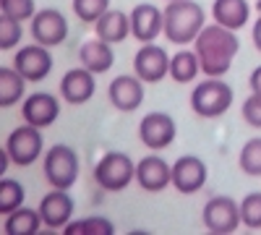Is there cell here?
I'll use <instances>...</instances> for the list:
<instances>
[{"instance_id":"obj_22","label":"cell","mask_w":261,"mask_h":235,"mask_svg":"<svg viewBox=\"0 0 261 235\" xmlns=\"http://www.w3.org/2000/svg\"><path fill=\"white\" fill-rule=\"evenodd\" d=\"M27 92V79L21 76L13 66H0V108H13L24 102Z\"/></svg>"},{"instance_id":"obj_23","label":"cell","mask_w":261,"mask_h":235,"mask_svg":"<svg viewBox=\"0 0 261 235\" xmlns=\"http://www.w3.org/2000/svg\"><path fill=\"white\" fill-rule=\"evenodd\" d=\"M201 71V63L196 50H178L170 58V79L175 84H191Z\"/></svg>"},{"instance_id":"obj_5","label":"cell","mask_w":261,"mask_h":235,"mask_svg":"<svg viewBox=\"0 0 261 235\" xmlns=\"http://www.w3.org/2000/svg\"><path fill=\"white\" fill-rule=\"evenodd\" d=\"M79 154L68 144H55L45 152V178L53 188H71L79 180Z\"/></svg>"},{"instance_id":"obj_18","label":"cell","mask_w":261,"mask_h":235,"mask_svg":"<svg viewBox=\"0 0 261 235\" xmlns=\"http://www.w3.org/2000/svg\"><path fill=\"white\" fill-rule=\"evenodd\" d=\"M165 32V13L151 6V3H139L130 11V34H134L141 45L144 42H154Z\"/></svg>"},{"instance_id":"obj_13","label":"cell","mask_w":261,"mask_h":235,"mask_svg":"<svg viewBox=\"0 0 261 235\" xmlns=\"http://www.w3.org/2000/svg\"><path fill=\"white\" fill-rule=\"evenodd\" d=\"M73 199L68 194V188H53L50 194L39 201V215H42V222H45L50 230H63L73 220Z\"/></svg>"},{"instance_id":"obj_20","label":"cell","mask_w":261,"mask_h":235,"mask_svg":"<svg viewBox=\"0 0 261 235\" xmlns=\"http://www.w3.org/2000/svg\"><path fill=\"white\" fill-rule=\"evenodd\" d=\"M212 16H214L217 24L238 32V29H243L248 24L251 6H248V0H214Z\"/></svg>"},{"instance_id":"obj_36","label":"cell","mask_w":261,"mask_h":235,"mask_svg":"<svg viewBox=\"0 0 261 235\" xmlns=\"http://www.w3.org/2000/svg\"><path fill=\"white\" fill-rule=\"evenodd\" d=\"M256 11H258V13H261V0H258V3H256Z\"/></svg>"},{"instance_id":"obj_9","label":"cell","mask_w":261,"mask_h":235,"mask_svg":"<svg viewBox=\"0 0 261 235\" xmlns=\"http://www.w3.org/2000/svg\"><path fill=\"white\" fill-rule=\"evenodd\" d=\"M13 68L24 76L27 81L37 84V81H45L53 71V55H50V47L39 45H24L18 47L16 55H13Z\"/></svg>"},{"instance_id":"obj_25","label":"cell","mask_w":261,"mask_h":235,"mask_svg":"<svg viewBox=\"0 0 261 235\" xmlns=\"http://www.w3.org/2000/svg\"><path fill=\"white\" fill-rule=\"evenodd\" d=\"M63 230L65 235H110L115 232V225L107 217H84V220H71Z\"/></svg>"},{"instance_id":"obj_16","label":"cell","mask_w":261,"mask_h":235,"mask_svg":"<svg viewBox=\"0 0 261 235\" xmlns=\"http://www.w3.org/2000/svg\"><path fill=\"white\" fill-rule=\"evenodd\" d=\"M107 97H110L113 108L120 110V113H130L141 108L144 102V81L134 73H123L118 79H113V84L107 87Z\"/></svg>"},{"instance_id":"obj_14","label":"cell","mask_w":261,"mask_h":235,"mask_svg":"<svg viewBox=\"0 0 261 235\" xmlns=\"http://www.w3.org/2000/svg\"><path fill=\"white\" fill-rule=\"evenodd\" d=\"M58 115H60V102L50 92H34L21 102V118L29 125L47 128L58 120Z\"/></svg>"},{"instance_id":"obj_26","label":"cell","mask_w":261,"mask_h":235,"mask_svg":"<svg viewBox=\"0 0 261 235\" xmlns=\"http://www.w3.org/2000/svg\"><path fill=\"white\" fill-rule=\"evenodd\" d=\"M24 196L27 191L18 180L13 178H0V215H11L18 206H24Z\"/></svg>"},{"instance_id":"obj_28","label":"cell","mask_w":261,"mask_h":235,"mask_svg":"<svg viewBox=\"0 0 261 235\" xmlns=\"http://www.w3.org/2000/svg\"><path fill=\"white\" fill-rule=\"evenodd\" d=\"M107 11H110V0H73V13L84 24H97Z\"/></svg>"},{"instance_id":"obj_3","label":"cell","mask_w":261,"mask_h":235,"mask_svg":"<svg viewBox=\"0 0 261 235\" xmlns=\"http://www.w3.org/2000/svg\"><path fill=\"white\" fill-rule=\"evenodd\" d=\"M232 87L222 81V76H209L206 81H199V87L191 92V110L199 118H220L232 108Z\"/></svg>"},{"instance_id":"obj_24","label":"cell","mask_w":261,"mask_h":235,"mask_svg":"<svg viewBox=\"0 0 261 235\" xmlns=\"http://www.w3.org/2000/svg\"><path fill=\"white\" fill-rule=\"evenodd\" d=\"M42 225V215L39 209H29V206H18L16 212H11L6 220V232L8 235H34Z\"/></svg>"},{"instance_id":"obj_6","label":"cell","mask_w":261,"mask_h":235,"mask_svg":"<svg viewBox=\"0 0 261 235\" xmlns=\"http://www.w3.org/2000/svg\"><path fill=\"white\" fill-rule=\"evenodd\" d=\"M42 149H45V141H42V134L37 125H18L8 134L6 139V152L11 157V165L18 167H29L42 157Z\"/></svg>"},{"instance_id":"obj_12","label":"cell","mask_w":261,"mask_h":235,"mask_svg":"<svg viewBox=\"0 0 261 235\" xmlns=\"http://www.w3.org/2000/svg\"><path fill=\"white\" fill-rule=\"evenodd\" d=\"M206 178H209V170L204 160H199L196 154H183L172 165V186H175L178 194H196V191H201Z\"/></svg>"},{"instance_id":"obj_15","label":"cell","mask_w":261,"mask_h":235,"mask_svg":"<svg viewBox=\"0 0 261 235\" xmlns=\"http://www.w3.org/2000/svg\"><path fill=\"white\" fill-rule=\"evenodd\" d=\"M136 183L149 194H160L172 186V165H167L160 154H146L136 162Z\"/></svg>"},{"instance_id":"obj_2","label":"cell","mask_w":261,"mask_h":235,"mask_svg":"<svg viewBox=\"0 0 261 235\" xmlns=\"http://www.w3.org/2000/svg\"><path fill=\"white\" fill-rule=\"evenodd\" d=\"M165 13V37L172 45H193V39L206 27V13L193 0H172Z\"/></svg>"},{"instance_id":"obj_8","label":"cell","mask_w":261,"mask_h":235,"mask_svg":"<svg viewBox=\"0 0 261 235\" xmlns=\"http://www.w3.org/2000/svg\"><path fill=\"white\" fill-rule=\"evenodd\" d=\"M175 120H172L170 113H146L139 123V139L146 149H151V152H160V149H167L172 141H175Z\"/></svg>"},{"instance_id":"obj_34","label":"cell","mask_w":261,"mask_h":235,"mask_svg":"<svg viewBox=\"0 0 261 235\" xmlns=\"http://www.w3.org/2000/svg\"><path fill=\"white\" fill-rule=\"evenodd\" d=\"M251 37H253V45H256V50L261 53V13H258L256 24H253V32H251Z\"/></svg>"},{"instance_id":"obj_4","label":"cell","mask_w":261,"mask_h":235,"mask_svg":"<svg viewBox=\"0 0 261 235\" xmlns=\"http://www.w3.org/2000/svg\"><path fill=\"white\" fill-rule=\"evenodd\" d=\"M136 178V165L125 152H107L99 157V162L94 165V183L102 191H125Z\"/></svg>"},{"instance_id":"obj_35","label":"cell","mask_w":261,"mask_h":235,"mask_svg":"<svg viewBox=\"0 0 261 235\" xmlns=\"http://www.w3.org/2000/svg\"><path fill=\"white\" fill-rule=\"evenodd\" d=\"M8 165H11V157H8V152H6V146H0V178H6Z\"/></svg>"},{"instance_id":"obj_32","label":"cell","mask_w":261,"mask_h":235,"mask_svg":"<svg viewBox=\"0 0 261 235\" xmlns=\"http://www.w3.org/2000/svg\"><path fill=\"white\" fill-rule=\"evenodd\" d=\"M243 120L251 128H261V94L251 92V97L243 102Z\"/></svg>"},{"instance_id":"obj_10","label":"cell","mask_w":261,"mask_h":235,"mask_svg":"<svg viewBox=\"0 0 261 235\" xmlns=\"http://www.w3.org/2000/svg\"><path fill=\"white\" fill-rule=\"evenodd\" d=\"M68 37V21L58 8H42L32 16V39L45 47H58Z\"/></svg>"},{"instance_id":"obj_29","label":"cell","mask_w":261,"mask_h":235,"mask_svg":"<svg viewBox=\"0 0 261 235\" xmlns=\"http://www.w3.org/2000/svg\"><path fill=\"white\" fill-rule=\"evenodd\" d=\"M21 37H24V27H21V21L0 13V50H13L18 47Z\"/></svg>"},{"instance_id":"obj_31","label":"cell","mask_w":261,"mask_h":235,"mask_svg":"<svg viewBox=\"0 0 261 235\" xmlns=\"http://www.w3.org/2000/svg\"><path fill=\"white\" fill-rule=\"evenodd\" d=\"M0 13H6L16 21H29L34 11V0H0Z\"/></svg>"},{"instance_id":"obj_17","label":"cell","mask_w":261,"mask_h":235,"mask_svg":"<svg viewBox=\"0 0 261 235\" xmlns=\"http://www.w3.org/2000/svg\"><path fill=\"white\" fill-rule=\"evenodd\" d=\"M94 76L89 68H71V71H65V76L60 79V94L63 99L73 105V108H79V105H86L92 97H94V89H97V84H94Z\"/></svg>"},{"instance_id":"obj_37","label":"cell","mask_w":261,"mask_h":235,"mask_svg":"<svg viewBox=\"0 0 261 235\" xmlns=\"http://www.w3.org/2000/svg\"><path fill=\"white\" fill-rule=\"evenodd\" d=\"M167 3H172V0H167Z\"/></svg>"},{"instance_id":"obj_30","label":"cell","mask_w":261,"mask_h":235,"mask_svg":"<svg viewBox=\"0 0 261 235\" xmlns=\"http://www.w3.org/2000/svg\"><path fill=\"white\" fill-rule=\"evenodd\" d=\"M241 222L248 230H261V191H253L241 201Z\"/></svg>"},{"instance_id":"obj_27","label":"cell","mask_w":261,"mask_h":235,"mask_svg":"<svg viewBox=\"0 0 261 235\" xmlns=\"http://www.w3.org/2000/svg\"><path fill=\"white\" fill-rule=\"evenodd\" d=\"M238 165L246 175L251 178H261V136H253L243 144L241 157H238Z\"/></svg>"},{"instance_id":"obj_21","label":"cell","mask_w":261,"mask_h":235,"mask_svg":"<svg viewBox=\"0 0 261 235\" xmlns=\"http://www.w3.org/2000/svg\"><path fill=\"white\" fill-rule=\"evenodd\" d=\"M94 32H97L99 39L110 42V45H118V42H123L130 34V13L118 11V8H110L94 24Z\"/></svg>"},{"instance_id":"obj_19","label":"cell","mask_w":261,"mask_h":235,"mask_svg":"<svg viewBox=\"0 0 261 235\" xmlns=\"http://www.w3.org/2000/svg\"><path fill=\"white\" fill-rule=\"evenodd\" d=\"M79 60H81V66L89 68L92 73H105V71H110V66L115 63V53H113L110 42L94 37V39H86L81 45Z\"/></svg>"},{"instance_id":"obj_7","label":"cell","mask_w":261,"mask_h":235,"mask_svg":"<svg viewBox=\"0 0 261 235\" xmlns=\"http://www.w3.org/2000/svg\"><path fill=\"white\" fill-rule=\"evenodd\" d=\"M204 227L209 232H217V235H227V232H235L241 227V204H238L232 196H212L206 204H204Z\"/></svg>"},{"instance_id":"obj_11","label":"cell","mask_w":261,"mask_h":235,"mask_svg":"<svg viewBox=\"0 0 261 235\" xmlns=\"http://www.w3.org/2000/svg\"><path fill=\"white\" fill-rule=\"evenodd\" d=\"M134 73L144 84H157L170 76V55L165 47H157L151 42H144L139 53L134 55Z\"/></svg>"},{"instance_id":"obj_33","label":"cell","mask_w":261,"mask_h":235,"mask_svg":"<svg viewBox=\"0 0 261 235\" xmlns=\"http://www.w3.org/2000/svg\"><path fill=\"white\" fill-rule=\"evenodd\" d=\"M248 87H251V92L261 94V66L251 71V76H248Z\"/></svg>"},{"instance_id":"obj_1","label":"cell","mask_w":261,"mask_h":235,"mask_svg":"<svg viewBox=\"0 0 261 235\" xmlns=\"http://www.w3.org/2000/svg\"><path fill=\"white\" fill-rule=\"evenodd\" d=\"M193 50L199 55L201 71L206 76H225L232 66V60L241 50V39L238 34L222 24H206L199 37L193 39Z\"/></svg>"}]
</instances>
